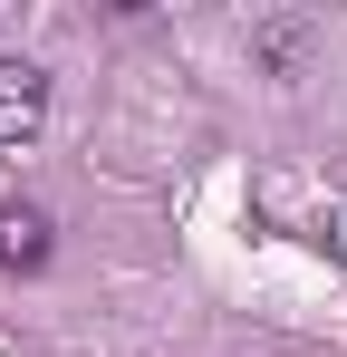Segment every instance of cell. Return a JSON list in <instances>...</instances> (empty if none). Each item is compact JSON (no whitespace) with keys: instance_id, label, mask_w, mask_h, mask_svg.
Masks as SVG:
<instances>
[{"instance_id":"cell-1","label":"cell","mask_w":347,"mask_h":357,"mask_svg":"<svg viewBox=\"0 0 347 357\" xmlns=\"http://www.w3.org/2000/svg\"><path fill=\"white\" fill-rule=\"evenodd\" d=\"M39 126H49V77L29 59H0V145L20 155V145H39Z\"/></svg>"},{"instance_id":"cell-2","label":"cell","mask_w":347,"mask_h":357,"mask_svg":"<svg viewBox=\"0 0 347 357\" xmlns=\"http://www.w3.org/2000/svg\"><path fill=\"white\" fill-rule=\"evenodd\" d=\"M309 49H318V29L299 10H261L251 20V59L270 68V77H309Z\"/></svg>"},{"instance_id":"cell-3","label":"cell","mask_w":347,"mask_h":357,"mask_svg":"<svg viewBox=\"0 0 347 357\" xmlns=\"http://www.w3.org/2000/svg\"><path fill=\"white\" fill-rule=\"evenodd\" d=\"M49 261V213L39 203H0V271H39Z\"/></svg>"}]
</instances>
